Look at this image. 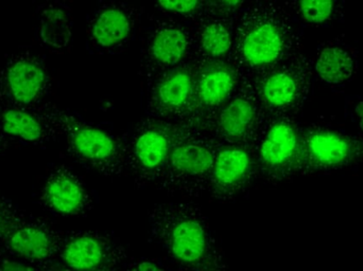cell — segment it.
<instances>
[{"label":"cell","instance_id":"cell-1","mask_svg":"<svg viewBox=\"0 0 363 271\" xmlns=\"http://www.w3.org/2000/svg\"><path fill=\"white\" fill-rule=\"evenodd\" d=\"M148 219L151 238L183 270H225L208 219L194 202H160Z\"/></svg>","mask_w":363,"mask_h":271},{"label":"cell","instance_id":"cell-2","mask_svg":"<svg viewBox=\"0 0 363 271\" xmlns=\"http://www.w3.org/2000/svg\"><path fill=\"white\" fill-rule=\"evenodd\" d=\"M32 110L53 137H63L70 155L87 168L106 177L121 176L127 170L125 143L108 132L57 106L44 104Z\"/></svg>","mask_w":363,"mask_h":271},{"label":"cell","instance_id":"cell-3","mask_svg":"<svg viewBox=\"0 0 363 271\" xmlns=\"http://www.w3.org/2000/svg\"><path fill=\"white\" fill-rule=\"evenodd\" d=\"M219 145L204 127L177 123L167 168L157 185L160 189L189 198L206 193Z\"/></svg>","mask_w":363,"mask_h":271},{"label":"cell","instance_id":"cell-4","mask_svg":"<svg viewBox=\"0 0 363 271\" xmlns=\"http://www.w3.org/2000/svg\"><path fill=\"white\" fill-rule=\"evenodd\" d=\"M301 137L294 117L267 115L251 144L264 180L281 183L300 171Z\"/></svg>","mask_w":363,"mask_h":271},{"label":"cell","instance_id":"cell-5","mask_svg":"<svg viewBox=\"0 0 363 271\" xmlns=\"http://www.w3.org/2000/svg\"><path fill=\"white\" fill-rule=\"evenodd\" d=\"M294 45L296 33L287 21L274 16L257 17L239 30L237 59L252 79L279 65L291 53Z\"/></svg>","mask_w":363,"mask_h":271},{"label":"cell","instance_id":"cell-6","mask_svg":"<svg viewBox=\"0 0 363 271\" xmlns=\"http://www.w3.org/2000/svg\"><path fill=\"white\" fill-rule=\"evenodd\" d=\"M178 122L148 116L125 143V166L136 185H159L167 168Z\"/></svg>","mask_w":363,"mask_h":271},{"label":"cell","instance_id":"cell-7","mask_svg":"<svg viewBox=\"0 0 363 271\" xmlns=\"http://www.w3.org/2000/svg\"><path fill=\"white\" fill-rule=\"evenodd\" d=\"M306 59L298 57L247 79L267 115L294 117L311 93V69Z\"/></svg>","mask_w":363,"mask_h":271},{"label":"cell","instance_id":"cell-8","mask_svg":"<svg viewBox=\"0 0 363 271\" xmlns=\"http://www.w3.org/2000/svg\"><path fill=\"white\" fill-rule=\"evenodd\" d=\"M266 116L251 83L245 79L232 97L201 127L219 143L251 147Z\"/></svg>","mask_w":363,"mask_h":271},{"label":"cell","instance_id":"cell-9","mask_svg":"<svg viewBox=\"0 0 363 271\" xmlns=\"http://www.w3.org/2000/svg\"><path fill=\"white\" fill-rule=\"evenodd\" d=\"M363 160V140L328 125H311L301 137L300 171L340 170Z\"/></svg>","mask_w":363,"mask_h":271},{"label":"cell","instance_id":"cell-10","mask_svg":"<svg viewBox=\"0 0 363 271\" xmlns=\"http://www.w3.org/2000/svg\"><path fill=\"white\" fill-rule=\"evenodd\" d=\"M50 82L40 59L31 53L13 55L0 70V102L35 110L49 95Z\"/></svg>","mask_w":363,"mask_h":271},{"label":"cell","instance_id":"cell-11","mask_svg":"<svg viewBox=\"0 0 363 271\" xmlns=\"http://www.w3.org/2000/svg\"><path fill=\"white\" fill-rule=\"evenodd\" d=\"M60 255L66 266L79 270H118L128 260L125 247L100 231L74 232L63 238Z\"/></svg>","mask_w":363,"mask_h":271},{"label":"cell","instance_id":"cell-12","mask_svg":"<svg viewBox=\"0 0 363 271\" xmlns=\"http://www.w3.org/2000/svg\"><path fill=\"white\" fill-rule=\"evenodd\" d=\"M257 173L251 147L220 143L207 192L219 202H230L250 187Z\"/></svg>","mask_w":363,"mask_h":271},{"label":"cell","instance_id":"cell-13","mask_svg":"<svg viewBox=\"0 0 363 271\" xmlns=\"http://www.w3.org/2000/svg\"><path fill=\"white\" fill-rule=\"evenodd\" d=\"M196 79V74L186 67L164 72L148 93V116L184 122L194 106Z\"/></svg>","mask_w":363,"mask_h":271},{"label":"cell","instance_id":"cell-14","mask_svg":"<svg viewBox=\"0 0 363 271\" xmlns=\"http://www.w3.org/2000/svg\"><path fill=\"white\" fill-rule=\"evenodd\" d=\"M40 200L45 208L62 217H83L94 204L84 181L66 166H57L50 173Z\"/></svg>","mask_w":363,"mask_h":271},{"label":"cell","instance_id":"cell-15","mask_svg":"<svg viewBox=\"0 0 363 271\" xmlns=\"http://www.w3.org/2000/svg\"><path fill=\"white\" fill-rule=\"evenodd\" d=\"M238 86V76L232 68L223 64L207 66L196 74L194 106L184 123L201 127L232 97Z\"/></svg>","mask_w":363,"mask_h":271},{"label":"cell","instance_id":"cell-16","mask_svg":"<svg viewBox=\"0 0 363 271\" xmlns=\"http://www.w3.org/2000/svg\"><path fill=\"white\" fill-rule=\"evenodd\" d=\"M6 248L16 257L32 263L51 261L61 251L63 238L40 221H25L23 217L6 236Z\"/></svg>","mask_w":363,"mask_h":271},{"label":"cell","instance_id":"cell-17","mask_svg":"<svg viewBox=\"0 0 363 271\" xmlns=\"http://www.w3.org/2000/svg\"><path fill=\"white\" fill-rule=\"evenodd\" d=\"M0 133L34 144H42L53 137L34 110L2 102H0Z\"/></svg>","mask_w":363,"mask_h":271},{"label":"cell","instance_id":"cell-18","mask_svg":"<svg viewBox=\"0 0 363 271\" xmlns=\"http://www.w3.org/2000/svg\"><path fill=\"white\" fill-rule=\"evenodd\" d=\"M189 46V38L184 30L174 25L159 28L153 34L149 47L151 64L157 70L168 71L181 63Z\"/></svg>","mask_w":363,"mask_h":271},{"label":"cell","instance_id":"cell-19","mask_svg":"<svg viewBox=\"0 0 363 271\" xmlns=\"http://www.w3.org/2000/svg\"><path fill=\"white\" fill-rule=\"evenodd\" d=\"M357 64L353 53L343 46L328 45L318 52L315 70L326 84L339 86L355 76Z\"/></svg>","mask_w":363,"mask_h":271},{"label":"cell","instance_id":"cell-20","mask_svg":"<svg viewBox=\"0 0 363 271\" xmlns=\"http://www.w3.org/2000/svg\"><path fill=\"white\" fill-rule=\"evenodd\" d=\"M131 19L121 8H106L96 17L91 35L97 46L115 48L125 42L131 33Z\"/></svg>","mask_w":363,"mask_h":271},{"label":"cell","instance_id":"cell-21","mask_svg":"<svg viewBox=\"0 0 363 271\" xmlns=\"http://www.w3.org/2000/svg\"><path fill=\"white\" fill-rule=\"evenodd\" d=\"M72 18L65 10L60 6H49L40 18V40L51 48H65L72 38Z\"/></svg>","mask_w":363,"mask_h":271},{"label":"cell","instance_id":"cell-22","mask_svg":"<svg viewBox=\"0 0 363 271\" xmlns=\"http://www.w3.org/2000/svg\"><path fill=\"white\" fill-rule=\"evenodd\" d=\"M232 42L230 30L221 23H209L200 34L201 48L211 59L225 57L232 48Z\"/></svg>","mask_w":363,"mask_h":271},{"label":"cell","instance_id":"cell-23","mask_svg":"<svg viewBox=\"0 0 363 271\" xmlns=\"http://www.w3.org/2000/svg\"><path fill=\"white\" fill-rule=\"evenodd\" d=\"M335 11V0H298L301 17L311 25H323L330 21Z\"/></svg>","mask_w":363,"mask_h":271},{"label":"cell","instance_id":"cell-24","mask_svg":"<svg viewBox=\"0 0 363 271\" xmlns=\"http://www.w3.org/2000/svg\"><path fill=\"white\" fill-rule=\"evenodd\" d=\"M21 217L14 204L0 196V238L6 236Z\"/></svg>","mask_w":363,"mask_h":271},{"label":"cell","instance_id":"cell-25","mask_svg":"<svg viewBox=\"0 0 363 271\" xmlns=\"http://www.w3.org/2000/svg\"><path fill=\"white\" fill-rule=\"evenodd\" d=\"M159 4L170 12L187 14L196 8L199 0H159Z\"/></svg>","mask_w":363,"mask_h":271},{"label":"cell","instance_id":"cell-26","mask_svg":"<svg viewBox=\"0 0 363 271\" xmlns=\"http://www.w3.org/2000/svg\"><path fill=\"white\" fill-rule=\"evenodd\" d=\"M347 110L353 122L363 132V97L353 98Z\"/></svg>","mask_w":363,"mask_h":271},{"label":"cell","instance_id":"cell-27","mask_svg":"<svg viewBox=\"0 0 363 271\" xmlns=\"http://www.w3.org/2000/svg\"><path fill=\"white\" fill-rule=\"evenodd\" d=\"M134 265H130V270H162L163 266L160 265L157 262L150 261V260H142V261L133 263Z\"/></svg>","mask_w":363,"mask_h":271},{"label":"cell","instance_id":"cell-28","mask_svg":"<svg viewBox=\"0 0 363 271\" xmlns=\"http://www.w3.org/2000/svg\"><path fill=\"white\" fill-rule=\"evenodd\" d=\"M0 268L4 270H32L33 267L26 265V264L19 263V262L4 261L2 262V266Z\"/></svg>","mask_w":363,"mask_h":271},{"label":"cell","instance_id":"cell-29","mask_svg":"<svg viewBox=\"0 0 363 271\" xmlns=\"http://www.w3.org/2000/svg\"><path fill=\"white\" fill-rule=\"evenodd\" d=\"M216 1L221 6L230 8H237L241 4V0H216Z\"/></svg>","mask_w":363,"mask_h":271},{"label":"cell","instance_id":"cell-30","mask_svg":"<svg viewBox=\"0 0 363 271\" xmlns=\"http://www.w3.org/2000/svg\"><path fill=\"white\" fill-rule=\"evenodd\" d=\"M4 134L0 133V149H1L2 145H4Z\"/></svg>","mask_w":363,"mask_h":271}]
</instances>
